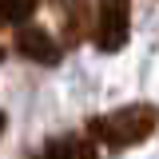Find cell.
I'll return each instance as SVG.
<instances>
[{
    "instance_id": "obj_1",
    "label": "cell",
    "mask_w": 159,
    "mask_h": 159,
    "mask_svg": "<svg viewBox=\"0 0 159 159\" xmlns=\"http://www.w3.org/2000/svg\"><path fill=\"white\" fill-rule=\"evenodd\" d=\"M155 123H159V111L151 103H131L111 116H96L88 127H92V139H103L107 147H131V143H143L151 135Z\"/></svg>"
},
{
    "instance_id": "obj_8",
    "label": "cell",
    "mask_w": 159,
    "mask_h": 159,
    "mask_svg": "<svg viewBox=\"0 0 159 159\" xmlns=\"http://www.w3.org/2000/svg\"><path fill=\"white\" fill-rule=\"evenodd\" d=\"M4 123H8V119H4V111H0V135H4Z\"/></svg>"
},
{
    "instance_id": "obj_7",
    "label": "cell",
    "mask_w": 159,
    "mask_h": 159,
    "mask_svg": "<svg viewBox=\"0 0 159 159\" xmlns=\"http://www.w3.org/2000/svg\"><path fill=\"white\" fill-rule=\"evenodd\" d=\"M72 159H99V151H96V143H76L72 147Z\"/></svg>"
},
{
    "instance_id": "obj_3",
    "label": "cell",
    "mask_w": 159,
    "mask_h": 159,
    "mask_svg": "<svg viewBox=\"0 0 159 159\" xmlns=\"http://www.w3.org/2000/svg\"><path fill=\"white\" fill-rule=\"evenodd\" d=\"M16 48H20V56L36 60V64H56V60H60L56 36L44 32V28H20V32H16Z\"/></svg>"
},
{
    "instance_id": "obj_2",
    "label": "cell",
    "mask_w": 159,
    "mask_h": 159,
    "mask_svg": "<svg viewBox=\"0 0 159 159\" xmlns=\"http://www.w3.org/2000/svg\"><path fill=\"white\" fill-rule=\"evenodd\" d=\"M131 32V0H96V48L119 52Z\"/></svg>"
},
{
    "instance_id": "obj_4",
    "label": "cell",
    "mask_w": 159,
    "mask_h": 159,
    "mask_svg": "<svg viewBox=\"0 0 159 159\" xmlns=\"http://www.w3.org/2000/svg\"><path fill=\"white\" fill-rule=\"evenodd\" d=\"M32 12H36V0H0V24H20V28H28Z\"/></svg>"
},
{
    "instance_id": "obj_5",
    "label": "cell",
    "mask_w": 159,
    "mask_h": 159,
    "mask_svg": "<svg viewBox=\"0 0 159 159\" xmlns=\"http://www.w3.org/2000/svg\"><path fill=\"white\" fill-rule=\"evenodd\" d=\"M64 24H68V40L76 44L84 36V0H72L68 8H64Z\"/></svg>"
},
{
    "instance_id": "obj_6",
    "label": "cell",
    "mask_w": 159,
    "mask_h": 159,
    "mask_svg": "<svg viewBox=\"0 0 159 159\" xmlns=\"http://www.w3.org/2000/svg\"><path fill=\"white\" fill-rule=\"evenodd\" d=\"M72 147H76L72 139H52V143H48L36 159H72Z\"/></svg>"
}]
</instances>
